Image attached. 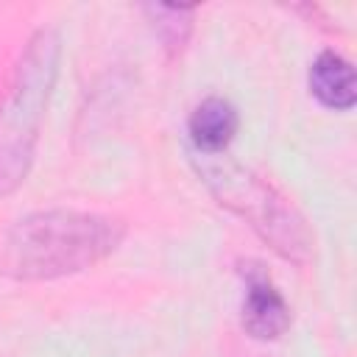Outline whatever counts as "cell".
Listing matches in <instances>:
<instances>
[{
    "label": "cell",
    "mask_w": 357,
    "mask_h": 357,
    "mask_svg": "<svg viewBox=\"0 0 357 357\" xmlns=\"http://www.w3.org/2000/svg\"><path fill=\"white\" fill-rule=\"evenodd\" d=\"M126 229L117 218L47 209L17 220L0 240V271L14 279H56L109 257Z\"/></svg>",
    "instance_id": "obj_1"
},
{
    "label": "cell",
    "mask_w": 357,
    "mask_h": 357,
    "mask_svg": "<svg viewBox=\"0 0 357 357\" xmlns=\"http://www.w3.org/2000/svg\"><path fill=\"white\" fill-rule=\"evenodd\" d=\"M59 36L42 28L25 45L0 103V195L17 190L33 162L39 123L59 73Z\"/></svg>",
    "instance_id": "obj_2"
},
{
    "label": "cell",
    "mask_w": 357,
    "mask_h": 357,
    "mask_svg": "<svg viewBox=\"0 0 357 357\" xmlns=\"http://www.w3.org/2000/svg\"><path fill=\"white\" fill-rule=\"evenodd\" d=\"M192 159L201 181L212 190V195L234 215H240L265 243L273 245V251L296 262H304L310 257V229L282 192H276L265 178L245 170L229 156L195 153Z\"/></svg>",
    "instance_id": "obj_3"
},
{
    "label": "cell",
    "mask_w": 357,
    "mask_h": 357,
    "mask_svg": "<svg viewBox=\"0 0 357 357\" xmlns=\"http://www.w3.org/2000/svg\"><path fill=\"white\" fill-rule=\"evenodd\" d=\"M243 326L257 340H273L290 326V310L282 293L273 287L265 271L248 268L245 298H243Z\"/></svg>",
    "instance_id": "obj_4"
},
{
    "label": "cell",
    "mask_w": 357,
    "mask_h": 357,
    "mask_svg": "<svg viewBox=\"0 0 357 357\" xmlns=\"http://www.w3.org/2000/svg\"><path fill=\"white\" fill-rule=\"evenodd\" d=\"M237 112L223 98H206L195 106L190 114V139L195 145V153H220L234 131H237Z\"/></svg>",
    "instance_id": "obj_5"
},
{
    "label": "cell",
    "mask_w": 357,
    "mask_h": 357,
    "mask_svg": "<svg viewBox=\"0 0 357 357\" xmlns=\"http://www.w3.org/2000/svg\"><path fill=\"white\" fill-rule=\"evenodd\" d=\"M310 89L329 109H351L357 100L351 64L332 50L321 53L310 67Z\"/></svg>",
    "instance_id": "obj_6"
},
{
    "label": "cell",
    "mask_w": 357,
    "mask_h": 357,
    "mask_svg": "<svg viewBox=\"0 0 357 357\" xmlns=\"http://www.w3.org/2000/svg\"><path fill=\"white\" fill-rule=\"evenodd\" d=\"M148 14H153V25L159 31V36L165 39V45L170 50H181L187 33H190V11L187 6H148Z\"/></svg>",
    "instance_id": "obj_7"
}]
</instances>
